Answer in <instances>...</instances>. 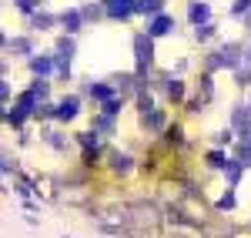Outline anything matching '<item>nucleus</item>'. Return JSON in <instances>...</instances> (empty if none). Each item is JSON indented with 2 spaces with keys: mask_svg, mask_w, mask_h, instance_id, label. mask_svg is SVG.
I'll use <instances>...</instances> for the list:
<instances>
[{
  "mask_svg": "<svg viewBox=\"0 0 251 238\" xmlns=\"http://www.w3.org/2000/svg\"><path fill=\"white\" fill-rule=\"evenodd\" d=\"M80 20H84V14H77V10H67V14L60 17V24H64V30H67V34H77V30H80Z\"/></svg>",
  "mask_w": 251,
  "mask_h": 238,
  "instance_id": "nucleus-4",
  "label": "nucleus"
},
{
  "mask_svg": "<svg viewBox=\"0 0 251 238\" xmlns=\"http://www.w3.org/2000/svg\"><path fill=\"white\" fill-rule=\"evenodd\" d=\"M57 54H60V57H67V60H71V54H74V40H71V37H64V40L57 44Z\"/></svg>",
  "mask_w": 251,
  "mask_h": 238,
  "instance_id": "nucleus-15",
  "label": "nucleus"
},
{
  "mask_svg": "<svg viewBox=\"0 0 251 238\" xmlns=\"http://www.w3.org/2000/svg\"><path fill=\"white\" fill-rule=\"evenodd\" d=\"M50 14H34V27H37V30H47V27H50Z\"/></svg>",
  "mask_w": 251,
  "mask_h": 238,
  "instance_id": "nucleus-16",
  "label": "nucleus"
},
{
  "mask_svg": "<svg viewBox=\"0 0 251 238\" xmlns=\"http://www.w3.org/2000/svg\"><path fill=\"white\" fill-rule=\"evenodd\" d=\"M91 98H97V101H111V87H107V84H91Z\"/></svg>",
  "mask_w": 251,
  "mask_h": 238,
  "instance_id": "nucleus-12",
  "label": "nucleus"
},
{
  "mask_svg": "<svg viewBox=\"0 0 251 238\" xmlns=\"http://www.w3.org/2000/svg\"><path fill=\"white\" fill-rule=\"evenodd\" d=\"M134 54H137V71H148L154 60V40L151 34H137L134 37Z\"/></svg>",
  "mask_w": 251,
  "mask_h": 238,
  "instance_id": "nucleus-1",
  "label": "nucleus"
},
{
  "mask_svg": "<svg viewBox=\"0 0 251 238\" xmlns=\"http://www.w3.org/2000/svg\"><path fill=\"white\" fill-rule=\"evenodd\" d=\"M131 10H137L134 0H107V14L111 17H127Z\"/></svg>",
  "mask_w": 251,
  "mask_h": 238,
  "instance_id": "nucleus-2",
  "label": "nucleus"
},
{
  "mask_svg": "<svg viewBox=\"0 0 251 238\" xmlns=\"http://www.w3.org/2000/svg\"><path fill=\"white\" fill-rule=\"evenodd\" d=\"M211 34H214V27H211V24H204V27H198V37H211Z\"/></svg>",
  "mask_w": 251,
  "mask_h": 238,
  "instance_id": "nucleus-25",
  "label": "nucleus"
},
{
  "mask_svg": "<svg viewBox=\"0 0 251 238\" xmlns=\"http://www.w3.org/2000/svg\"><path fill=\"white\" fill-rule=\"evenodd\" d=\"M248 151H251V141H248Z\"/></svg>",
  "mask_w": 251,
  "mask_h": 238,
  "instance_id": "nucleus-27",
  "label": "nucleus"
},
{
  "mask_svg": "<svg viewBox=\"0 0 251 238\" xmlns=\"http://www.w3.org/2000/svg\"><path fill=\"white\" fill-rule=\"evenodd\" d=\"M245 60H248V64H251V51H248V54H245Z\"/></svg>",
  "mask_w": 251,
  "mask_h": 238,
  "instance_id": "nucleus-26",
  "label": "nucleus"
},
{
  "mask_svg": "<svg viewBox=\"0 0 251 238\" xmlns=\"http://www.w3.org/2000/svg\"><path fill=\"white\" fill-rule=\"evenodd\" d=\"M114 171H121V175H127V171H131V158H127V155H114Z\"/></svg>",
  "mask_w": 251,
  "mask_h": 238,
  "instance_id": "nucleus-13",
  "label": "nucleus"
},
{
  "mask_svg": "<svg viewBox=\"0 0 251 238\" xmlns=\"http://www.w3.org/2000/svg\"><path fill=\"white\" fill-rule=\"evenodd\" d=\"M97 128L111 134V131H114V121H111V114H104V118H97Z\"/></svg>",
  "mask_w": 251,
  "mask_h": 238,
  "instance_id": "nucleus-19",
  "label": "nucleus"
},
{
  "mask_svg": "<svg viewBox=\"0 0 251 238\" xmlns=\"http://www.w3.org/2000/svg\"><path fill=\"white\" fill-rule=\"evenodd\" d=\"M80 144H84V151H87V161L97 155V138L94 134H80Z\"/></svg>",
  "mask_w": 251,
  "mask_h": 238,
  "instance_id": "nucleus-11",
  "label": "nucleus"
},
{
  "mask_svg": "<svg viewBox=\"0 0 251 238\" xmlns=\"http://www.w3.org/2000/svg\"><path fill=\"white\" fill-rule=\"evenodd\" d=\"M50 67H54V64H50V57H34V60H30V71H34L37 78L50 74Z\"/></svg>",
  "mask_w": 251,
  "mask_h": 238,
  "instance_id": "nucleus-7",
  "label": "nucleus"
},
{
  "mask_svg": "<svg viewBox=\"0 0 251 238\" xmlns=\"http://www.w3.org/2000/svg\"><path fill=\"white\" fill-rule=\"evenodd\" d=\"M164 7V0H137V10L141 14H157Z\"/></svg>",
  "mask_w": 251,
  "mask_h": 238,
  "instance_id": "nucleus-9",
  "label": "nucleus"
},
{
  "mask_svg": "<svg viewBox=\"0 0 251 238\" xmlns=\"http://www.w3.org/2000/svg\"><path fill=\"white\" fill-rule=\"evenodd\" d=\"M208 17H211V7H208V3H191V20L198 24V27H201Z\"/></svg>",
  "mask_w": 251,
  "mask_h": 238,
  "instance_id": "nucleus-6",
  "label": "nucleus"
},
{
  "mask_svg": "<svg viewBox=\"0 0 251 238\" xmlns=\"http://www.w3.org/2000/svg\"><path fill=\"white\" fill-rule=\"evenodd\" d=\"M144 128L161 131V128H164V114H161V111H148V114H144Z\"/></svg>",
  "mask_w": 251,
  "mask_h": 238,
  "instance_id": "nucleus-8",
  "label": "nucleus"
},
{
  "mask_svg": "<svg viewBox=\"0 0 251 238\" xmlns=\"http://www.w3.org/2000/svg\"><path fill=\"white\" fill-rule=\"evenodd\" d=\"M171 27H174V24H171V17H164V14H157V17L151 20V24H148V34H151V37H161V34H168Z\"/></svg>",
  "mask_w": 251,
  "mask_h": 238,
  "instance_id": "nucleus-3",
  "label": "nucleus"
},
{
  "mask_svg": "<svg viewBox=\"0 0 251 238\" xmlns=\"http://www.w3.org/2000/svg\"><path fill=\"white\" fill-rule=\"evenodd\" d=\"M37 3H40V0H17V7L24 10V14H34V10H37Z\"/></svg>",
  "mask_w": 251,
  "mask_h": 238,
  "instance_id": "nucleus-18",
  "label": "nucleus"
},
{
  "mask_svg": "<svg viewBox=\"0 0 251 238\" xmlns=\"http://www.w3.org/2000/svg\"><path fill=\"white\" fill-rule=\"evenodd\" d=\"M100 14H104V10H100V7H94V3H91V7H84V17H87V20H97Z\"/></svg>",
  "mask_w": 251,
  "mask_h": 238,
  "instance_id": "nucleus-21",
  "label": "nucleus"
},
{
  "mask_svg": "<svg viewBox=\"0 0 251 238\" xmlns=\"http://www.w3.org/2000/svg\"><path fill=\"white\" fill-rule=\"evenodd\" d=\"M218 208H234V195H231V191H228V195H225V198L218 201Z\"/></svg>",
  "mask_w": 251,
  "mask_h": 238,
  "instance_id": "nucleus-23",
  "label": "nucleus"
},
{
  "mask_svg": "<svg viewBox=\"0 0 251 238\" xmlns=\"http://www.w3.org/2000/svg\"><path fill=\"white\" fill-rule=\"evenodd\" d=\"M208 161H211L214 168H225V164H228V161H225V155H221V151H211V155H208Z\"/></svg>",
  "mask_w": 251,
  "mask_h": 238,
  "instance_id": "nucleus-20",
  "label": "nucleus"
},
{
  "mask_svg": "<svg viewBox=\"0 0 251 238\" xmlns=\"http://www.w3.org/2000/svg\"><path fill=\"white\" fill-rule=\"evenodd\" d=\"M168 94H171V101H181V98H184V84L171 78V84H168Z\"/></svg>",
  "mask_w": 251,
  "mask_h": 238,
  "instance_id": "nucleus-14",
  "label": "nucleus"
},
{
  "mask_svg": "<svg viewBox=\"0 0 251 238\" xmlns=\"http://www.w3.org/2000/svg\"><path fill=\"white\" fill-rule=\"evenodd\" d=\"M121 107H124V104H121V101H117V98L104 101V114H111V118H114V114H117V111H121Z\"/></svg>",
  "mask_w": 251,
  "mask_h": 238,
  "instance_id": "nucleus-17",
  "label": "nucleus"
},
{
  "mask_svg": "<svg viewBox=\"0 0 251 238\" xmlns=\"http://www.w3.org/2000/svg\"><path fill=\"white\" fill-rule=\"evenodd\" d=\"M251 7V0H234V7H231V14H245Z\"/></svg>",
  "mask_w": 251,
  "mask_h": 238,
  "instance_id": "nucleus-22",
  "label": "nucleus"
},
{
  "mask_svg": "<svg viewBox=\"0 0 251 238\" xmlns=\"http://www.w3.org/2000/svg\"><path fill=\"white\" fill-rule=\"evenodd\" d=\"M221 64H228V67H234V64H238V47H234V44L221 47Z\"/></svg>",
  "mask_w": 251,
  "mask_h": 238,
  "instance_id": "nucleus-10",
  "label": "nucleus"
},
{
  "mask_svg": "<svg viewBox=\"0 0 251 238\" xmlns=\"http://www.w3.org/2000/svg\"><path fill=\"white\" fill-rule=\"evenodd\" d=\"M77 114V98H67V101H60V107H57V118L60 121H71Z\"/></svg>",
  "mask_w": 251,
  "mask_h": 238,
  "instance_id": "nucleus-5",
  "label": "nucleus"
},
{
  "mask_svg": "<svg viewBox=\"0 0 251 238\" xmlns=\"http://www.w3.org/2000/svg\"><path fill=\"white\" fill-rule=\"evenodd\" d=\"M234 124L245 128V124H248V111H238V114H234Z\"/></svg>",
  "mask_w": 251,
  "mask_h": 238,
  "instance_id": "nucleus-24",
  "label": "nucleus"
}]
</instances>
